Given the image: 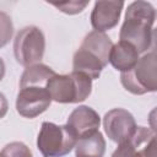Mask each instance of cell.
<instances>
[{"mask_svg": "<svg viewBox=\"0 0 157 157\" xmlns=\"http://www.w3.org/2000/svg\"><path fill=\"white\" fill-rule=\"evenodd\" d=\"M55 74L52 67L44 64L26 67L20 80L16 99V110L21 117L33 119L49 108L53 99L47 85Z\"/></svg>", "mask_w": 157, "mask_h": 157, "instance_id": "6da1fadb", "label": "cell"}, {"mask_svg": "<svg viewBox=\"0 0 157 157\" xmlns=\"http://www.w3.org/2000/svg\"><path fill=\"white\" fill-rule=\"evenodd\" d=\"M156 20V10L151 2L137 0L129 4L125 11V20L120 28L119 39L131 43L139 53L151 48L152 26Z\"/></svg>", "mask_w": 157, "mask_h": 157, "instance_id": "7a4b0ae2", "label": "cell"}, {"mask_svg": "<svg viewBox=\"0 0 157 157\" xmlns=\"http://www.w3.org/2000/svg\"><path fill=\"white\" fill-rule=\"evenodd\" d=\"M113 45L112 39L104 32H90L74 54L72 71L82 72L92 80L98 78L109 61Z\"/></svg>", "mask_w": 157, "mask_h": 157, "instance_id": "3957f363", "label": "cell"}, {"mask_svg": "<svg viewBox=\"0 0 157 157\" xmlns=\"http://www.w3.org/2000/svg\"><path fill=\"white\" fill-rule=\"evenodd\" d=\"M47 87L54 102L80 103L91 94L92 78L82 72L76 71L66 75L55 74L48 81Z\"/></svg>", "mask_w": 157, "mask_h": 157, "instance_id": "277c9868", "label": "cell"}, {"mask_svg": "<svg viewBox=\"0 0 157 157\" xmlns=\"http://www.w3.org/2000/svg\"><path fill=\"white\" fill-rule=\"evenodd\" d=\"M77 140L67 124L56 125L43 121L37 137V147L43 157H64L72 151Z\"/></svg>", "mask_w": 157, "mask_h": 157, "instance_id": "5b68a950", "label": "cell"}, {"mask_svg": "<svg viewBox=\"0 0 157 157\" xmlns=\"http://www.w3.org/2000/svg\"><path fill=\"white\" fill-rule=\"evenodd\" d=\"M120 82L132 94L157 92V52L144 54L132 70L120 74Z\"/></svg>", "mask_w": 157, "mask_h": 157, "instance_id": "8992f818", "label": "cell"}, {"mask_svg": "<svg viewBox=\"0 0 157 157\" xmlns=\"http://www.w3.org/2000/svg\"><path fill=\"white\" fill-rule=\"evenodd\" d=\"M45 50V38L40 28L36 26L23 27L13 40V55L22 66L40 64Z\"/></svg>", "mask_w": 157, "mask_h": 157, "instance_id": "52a82bcc", "label": "cell"}, {"mask_svg": "<svg viewBox=\"0 0 157 157\" xmlns=\"http://www.w3.org/2000/svg\"><path fill=\"white\" fill-rule=\"evenodd\" d=\"M103 128L107 136L119 144L130 140L137 130L135 118L124 108H114L103 117Z\"/></svg>", "mask_w": 157, "mask_h": 157, "instance_id": "ba28073f", "label": "cell"}, {"mask_svg": "<svg viewBox=\"0 0 157 157\" xmlns=\"http://www.w3.org/2000/svg\"><path fill=\"white\" fill-rule=\"evenodd\" d=\"M124 1H96L91 12V25L94 31L105 32L119 22Z\"/></svg>", "mask_w": 157, "mask_h": 157, "instance_id": "9c48e42d", "label": "cell"}, {"mask_svg": "<svg viewBox=\"0 0 157 157\" xmlns=\"http://www.w3.org/2000/svg\"><path fill=\"white\" fill-rule=\"evenodd\" d=\"M66 124L74 131L77 139H80L98 131L101 118L93 108L88 105H78L70 113Z\"/></svg>", "mask_w": 157, "mask_h": 157, "instance_id": "30bf717a", "label": "cell"}, {"mask_svg": "<svg viewBox=\"0 0 157 157\" xmlns=\"http://www.w3.org/2000/svg\"><path fill=\"white\" fill-rule=\"evenodd\" d=\"M139 59L140 53L131 43L119 40L112 48L109 63L113 65L114 69L119 70L120 72H128L135 67Z\"/></svg>", "mask_w": 157, "mask_h": 157, "instance_id": "8fae6325", "label": "cell"}, {"mask_svg": "<svg viewBox=\"0 0 157 157\" xmlns=\"http://www.w3.org/2000/svg\"><path fill=\"white\" fill-rule=\"evenodd\" d=\"M104 152L105 140L99 130L80 137L75 146L76 157H103Z\"/></svg>", "mask_w": 157, "mask_h": 157, "instance_id": "7c38bea8", "label": "cell"}, {"mask_svg": "<svg viewBox=\"0 0 157 157\" xmlns=\"http://www.w3.org/2000/svg\"><path fill=\"white\" fill-rule=\"evenodd\" d=\"M139 147L141 157H157V134L145 126H137L131 137Z\"/></svg>", "mask_w": 157, "mask_h": 157, "instance_id": "4fadbf2b", "label": "cell"}, {"mask_svg": "<svg viewBox=\"0 0 157 157\" xmlns=\"http://www.w3.org/2000/svg\"><path fill=\"white\" fill-rule=\"evenodd\" d=\"M0 157H33V155L27 145L20 141H13L1 150Z\"/></svg>", "mask_w": 157, "mask_h": 157, "instance_id": "5bb4252c", "label": "cell"}, {"mask_svg": "<svg viewBox=\"0 0 157 157\" xmlns=\"http://www.w3.org/2000/svg\"><path fill=\"white\" fill-rule=\"evenodd\" d=\"M112 157H141V155L135 141L130 139L123 144H119Z\"/></svg>", "mask_w": 157, "mask_h": 157, "instance_id": "9a60e30c", "label": "cell"}, {"mask_svg": "<svg viewBox=\"0 0 157 157\" xmlns=\"http://www.w3.org/2000/svg\"><path fill=\"white\" fill-rule=\"evenodd\" d=\"M53 6L59 9L61 12L67 15H76L85 10L90 1H64V2H50Z\"/></svg>", "mask_w": 157, "mask_h": 157, "instance_id": "2e32d148", "label": "cell"}, {"mask_svg": "<svg viewBox=\"0 0 157 157\" xmlns=\"http://www.w3.org/2000/svg\"><path fill=\"white\" fill-rule=\"evenodd\" d=\"M147 121H148L150 129H151L155 134H157V107H155V108L148 113Z\"/></svg>", "mask_w": 157, "mask_h": 157, "instance_id": "e0dca14e", "label": "cell"}, {"mask_svg": "<svg viewBox=\"0 0 157 157\" xmlns=\"http://www.w3.org/2000/svg\"><path fill=\"white\" fill-rule=\"evenodd\" d=\"M151 52H157V26L152 28V40H151Z\"/></svg>", "mask_w": 157, "mask_h": 157, "instance_id": "ac0fdd59", "label": "cell"}]
</instances>
